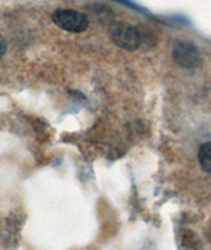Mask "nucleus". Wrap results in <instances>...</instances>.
I'll return each instance as SVG.
<instances>
[{"label":"nucleus","instance_id":"obj_1","mask_svg":"<svg viewBox=\"0 0 211 250\" xmlns=\"http://www.w3.org/2000/svg\"><path fill=\"white\" fill-rule=\"evenodd\" d=\"M110 36L117 46L128 52L136 50L141 43L140 30L132 24L124 21L115 22L110 29Z\"/></svg>","mask_w":211,"mask_h":250},{"label":"nucleus","instance_id":"obj_2","mask_svg":"<svg viewBox=\"0 0 211 250\" xmlns=\"http://www.w3.org/2000/svg\"><path fill=\"white\" fill-rule=\"evenodd\" d=\"M53 22L70 33H82L89 28V19L82 12L70 8H58L52 15Z\"/></svg>","mask_w":211,"mask_h":250},{"label":"nucleus","instance_id":"obj_3","mask_svg":"<svg viewBox=\"0 0 211 250\" xmlns=\"http://www.w3.org/2000/svg\"><path fill=\"white\" fill-rule=\"evenodd\" d=\"M173 60L184 69H195L201 63L199 49L188 40H180L173 45Z\"/></svg>","mask_w":211,"mask_h":250},{"label":"nucleus","instance_id":"obj_4","mask_svg":"<svg viewBox=\"0 0 211 250\" xmlns=\"http://www.w3.org/2000/svg\"><path fill=\"white\" fill-rule=\"evenodd\" d=\"M198 161L202 170L211 174V143L203 144L198 150Z\"/></svg>","mask_w":211,"mask_h":250},{"label":"nucleus","instance_id":"obj_5","mask_svg":"<svg viewBox=\"0 0 211 250\" xmlns=\"http://www.w3.org/2000/svg\"><path fill=\"white\" fill-rule=\"evenodd\" d=\"M5 52H7V42L3 36H0V60L4 57Z\"/></svg>","mask_w":211,"mask_h":250}]
</instances>
